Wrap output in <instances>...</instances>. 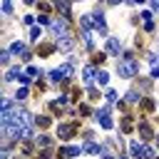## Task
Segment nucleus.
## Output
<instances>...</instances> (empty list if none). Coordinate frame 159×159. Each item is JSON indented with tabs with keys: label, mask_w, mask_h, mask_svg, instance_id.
I'll use <instances>...</instances> for the list:
<instances>
[{
	"label": "nucleus",
	"mask_w": 159,
	"mask_h": 159,
	"mask_svg": "<svg viewBox=\"0 0 159 159\" xmlns=\"http://www.w3.org/2000/svg\"><path fill=\"white\" fill-rule=\"evenodd\" d=\"M117 72H119V77H134V75L139 72V65H137V60H134L132 55H127V57L117 65Z\"/></svg>",
	"instance_id": "nucleus-1"
},
{
	"label": "nucleus",
	"mask_w": 159,
	"mask_h": 159,
	"mask_svg": "<svg viewBox=\"0 0 159 159\" xmlns=\"http://www.w3.org/2000/svg\"><path fill=\"white\" fill-rule=\"evenodd\" d=\"M80 132V122H72V124H60L57 127V137L60 139H70V137H75Z\"/></svg>",
	"instance_id": "nucleus-2"
},
{
	"label": "nucleus",
	"mask_w": 159,
	"mask_h": 159,
	"mask_svg": "<svg viewBox=\"0 0 159 159\" xmlns=\"http://www.w3.org/2000/svg\"><path fill=\"white\" fill-rule=\"evenodd\" d=\"M132 157L134 159H154V152L147 147V144H132Z\"/></svg>",
	"instance_id": "nucleus-3"
},
{
	"label": "nucleus",
	"mask_w": 159,
	"mask_h": 159,
	"mask_svg": "<svg viewBox=\"0 0 159 159\" xmlns=\"http://www.w3.org/2000/svg\"><path fill=\"white\" fill-rule=\"evenodd\" d=\"M57 47H60V50H65V52H70V50L75 47V37H72L70 32L60 35V42H57Z\"/></svg>",
	"instance_id": "nucleus-4"
},
{
	"label": "nucleus",
	"mask_w": 159,
	"mask_h": 159,
	"mask_svg": "<svg viewBox=\"0 0 159 159\" xmlns=\"http://www.w3.org/2000/svg\"><path fill=\"white\" fill-rule=\"evenodd\" d=\"M80 154V147H60L57 149V159H70V157H77Z\"/></svg>",
	"instance_id": "nucleus-5"
},
{
	"label": "nucleus",
	"mask_w": 159,
	"mask_h": 159,
	"mask_svg": "<svg viewBox=\"0 0 159 159\" xmlns=\"http://www.w3.org/2000/svg\"><path fill=\"white\" fill-rule=\"evenodd\" d=\"M50 30H52L55 35H65V32H67V17H62L60 22H57V20L50 22Z\"/></svg>",
	"instance_id": "nucleus-6"
},
{
	"label": "nucleus",
	"mask_w": 159,
	"mask_h": 159,
	"mask_svg": "<svg viewBox=\"0 0 159 159\" xmlns=\"http://www.w3.org/2000/svg\"><path fill=\"white\" fill-rule=\"evenodd\" d=\"M55 50H57V45H55V42H42V45L37 47V55H40V57H50Z\"/></svg>",
	"instance_id": "nucleus-7"
},
{
	"label": "nucleus",
	"mask_w": 159,
	"mask_h": 159,
	"mask_svg": "<svg viewBox=\"0 0 159 159\" xmlns=\"http://www.w3.org/2000/svg\"><path fill=\"white\" fill-rule=\"evenodd\" d=\"M139 137H142L144 142H149V139H154V129H152L147 122H142V124H139Z\"/></svg>",
	"instance_id": "nucleus-8"
},
{
	"label": "nucleus",
	"mask_w": 159,
	"mask_h": 159,
	"mask_svg": "<svg viewBox=\"0 0 159 159\" xmlns=\"http://www.w3.org/2000/svg\"><path fill=\"white\" fill-rule=\"evenodd\" d=\"M97 119H99V124H102L104 129H112V119H109V109H107V107L97 114Z\"/></svg>",
	"instance_id": "nucleus-9"
},
{
	"label": "nucleus",
	"mask_w": 159,
	"mask_h": 159,
	"mask_svg": "<svg viewBox=\"0 0 159 159\" xmlns=\"http://www.w3.org/2000/svg\"><path fill=\"white\" fill-rule=\"evenodd\" d=\"M55 10L62 12V17H70V2L67 0H55Z\"/></svg>",
	"instance_id": "nucleus-10"
},
{
	"label": "nucleus",
	"mask_w": 159,
	"mask_h": 159,
	"mask_svg": "<svg viewBox=\"0 0 159 159\" xmlns=\"http://www.w3.org/2000/svg\"><path fill=\"white\" fill-rule=\"evenodd\" d=\"M139 109H142L144 114H149V112H154V99H149V97H144V99L139 102Z\"/></svg>",
	"instance_id": "nucleus-11"
},
{
	"label": "nucleus",
	"mask_w": 159,
	"mask_h": 159,
	"mask_svg": "<svg viewBox=\"0 0 159 159\" xmlns=\"http://www.w3.org/2000/svg\"><path fill=\"white\" fill-rule=\"evenodd\" d=\"M107 50H109L112 55H119V50H122V45H119V40H114V37H109V40H107Z\"/></svg>",
	"instance_id": "nucleus-12"
},
{
	"label": "nucleus",
	"mask_w": 159,
	"mask_h": 159,
	"mask_svg": "<svg viewBox=\"0 0 159 159\" xmlns=\"http://www.w3.org/2000/svg\"><path fill=\"white\" fill-rule=\"evenodd\" d=\"M35 124L40 127V129H47L52 122H50V117H45V114H40V117H35Z\"/></svg>",
	"instance_id": "nucleus-13"
},
{
	"label": "nucleus",
	"mask_w": 159,
	"mask_h": 159,
	"mask_svg": "<svg viewBox=\"0 0 159 159\" xmlns=\"http://www.w3.org/2000/svg\"><path fill=\"white\" fill-rule=\"evenodd\" d=\"M94 27H97L99 32H104V30H107V25H104V17H102V12H97V15H94Z\"/></svg>",
	"instance_id": "nucleus-14"
},
{
	"label": "nucleus",
	"mask_w": 159,
	"mask_h": 159,
	"mask_svg": "<svg viewBox=\"0 0 159 159\" xmlns=\"http://www.w3.org/2000/svg\"><path fill=\"white\" fill-rule=\"evenodd\" d=\"M132 129H134V122H132V117H124V119H122V132H124V134H129Z\"/></svg>",
	"instance_id": "nucleus-15"
},
{
	"label": "nucleus",
	"mask_w": 159,
	"mask_h": 159,
	"mask_svg": "<svg viewBox=\"0 0 159 159\" xmlns=\"http://www.w3.org/2000/svg\"><path fill=\"white\" fill-rule=\"evenodd\" d=\"M70 102H80V97H82V92H80V87H70Z\"/></svg>",
	"instance_id": "nucleus-16"
},
{
	"label": "nucleus",
	"mask_w": 159,
	"mask_h": 159,
	"mask_svg": "<svg viewBox=\"0 0 159 159\" xmlns=\"http://www.w3.org/2000/svg\"><path fill=\"white\" fill-rule=\"evenodd\" d=\"M107 60V55L104 52H92V65H102Z\"/></svg>",
	"instance_id": "nucleus-17"
},
{
	"label": "nucleus",
	"mask_w": 159,
	"mask_h": 159,
	"mask_svg": "<svg viewBox=\"0 0 159 159\" xmlns=\"http://www.w3.org/2000/svg\"><path fill=\"white\" fill-rule=\"evenodd\" d=\"M52 7H55V5H50L47 0H40V12H45V15H50V12H52Z\"/></svg>",
	"instance_id": "nucleus-18"
},
{
	"label": "nucleus",
	"mask_w": 159,
	"mask_h": 159,
	"mask_svg": "<svg viewBox=\"0 0 159 159\" xmlns=\"http://www.w3.org/2000/svg\"><path fill=\"white\" fill-rule=\"evenodd\" d=\"M84 152H87V154H97V152H99V147H97L94 142H87V144H84Z\"/></svg>",
	"instance_id": "nucleus-19"
},
{
	"label": "nucleus",
	"mask_w": 159,
	"mask_h": 159,
	"mask_svg": "<svg viewBox=\"0 0 159 159\" xmlns=\"http://www.w3.org/2000/svg\"><path fill=\"white\" fill-rule=\"evenodd\" d=\"M15 77H20V67H12V70H7V75H5V80H15Z\"/></svg>",
	"instance_id": "nucleus-20"
},
{
	"label": "nucleus",
	"mask_w": 159,
	"mask_h": 159,
	"mask_svg": "<svg viewBox=\"0 0 159 159\" xmlns=\"http://www.w3.org/2000/svg\"><path fill=\"white\" fill-rule=\"evenodd\" d=\"M94 80H97L99 84H107V72H97V75H94Z\"/></svg>",
	"instance_id": "nucleus-21"
},
{
	"label": "nucleus",
	"mask_w": 159,
	"mask_h": 159,
	"mask_svg": "<svg viewBox=\"0 0 159 159\" xmlns=\"http://www.w3.org/2000/svg\"><path fill=\"white\" fill-rule=\"evenodd\" d=\"M50 109H52L55 114H62V102H52V104H50Z\"/></svg>",
	"instance_id": "nucleus-22"
},
{
	"label": "nucleus",
	"mask_w": 159,
	"mask_h": 159,
	"mask_svg": "<svg viewBox=\"0 0 159 159\" xmlns=\"http://www.w3.org/2000/svg\"><path fill=\"white\" fill-rule=\"evenodd\" d=\"M27 75H30V77H37V75H40V70H37L35 65H30V67H27Z\"/></svg>",
	"instance_id": "nucleus-23"
},
{
	"label": "nucleus",
	"mask_w": 159,
	"mask_h": 159,
	"mask_svg": "<svg viewBox=\"0 0 159 159\" xmlns=\"http://www.w3.org/2000/svg\"><path fill=\"white\" fill-rule=\"evenodd\" d=\"M45 87H47V84H45V82H40V80H37V82H35V92H37V94H40V92H45Z\"/></svg>",
	"instance_id": "nucleus-24"
},
{
	"label": "nucleus",
	"mask_w": 159,
	"mask_h": 159,
	"mask_svg": "<svg viewBox=\"0 0 159 159\" xmlns=\"http://www.w3.org/2000/svg\"><path fill=\"white\" fill-rule=\"evenodd\" d=\"M22 50H25L22 42H12V52H22Z\"/></svg>",
	"instance_id": "nucleus-25"
},
{
	"label": "nucleus",
	"mask_w": 159,
	"mask_h": 159,
	"mask_svg": "<svg viewBox=\"0 0 159 159\" xmlns=\"http://www.w3.org/2000/svg\"><path fill=\"white\" fill-rule=\"evenodd\" d=\"M0 62L7 65V62H10V52H0Z\"/></svg>",
	"instance_id": "nucleus-26"
},
{
	"label": "nucleus",
	"mask_w": 159,
	"mask_h": 159,
	"mask_svg": "<svg viewBox=\"0 0 159 159\" xmlns=\"http://www.w3.org/2000/svg\"><path fill=\"white\" fill-rule=\"evenodd\" d=\"M77 112H80L82 117H87V114H89V107H87V104H80V109H77Z\"/></svg>",
	"instance_id": "nucleus-27"
},
{
	"label": "nucleus",
	"mask_w": 159,
	"mask_h": 159,
	"mask_svg": "<svg viewBox=\"0 0 159 159\" xmlns=\"http://www.w3.org/2000/svg\"><path fill=\"white\" fill-rule=\"evenodd\" d=\"M37 144L45 149V147H50V139H47V137H40V139H37Z\"/></svg>",
	"instance_id": "nucleus-28"
},
{
	"label": "nucleus",
	"mask_w": 159,
	"mask_h": 159,
	"mask_svg": "<svg viewBox=\"0 0 159 159\" xmlns=\"http://www.w3.org/2000/svg\"><path fill=\"white\" fill-rule=\"evenodd\" d=\"M30 37L37 40V37H40V27H32V30H30Z\"/></svg>",
	"instance_id": "nucleus-29"
},
{
	"label": "nucleus",
	"mask_w": 159,
	"mask_h": 159,
	"mask_svg": "<svg viewBox=\"0 0 159 159\" xmlns=\"http://www.w3.org/2000/svg\"><path fill=\"white\" fill-rule=\"evenodd\" d=\"M82 75H84V80H92V77H94V72H92V67H87V70H84Z\"/></svg>",
	"instance_id": "nucleus-30"
},
{
	"label": "nucleus",
	"mask_w": 159,
	"mask_h": 159,
	"mask_svg": "<svg viewBox=\"0 0 159 159\" xmlns=\"http://www.w3.org/2000/svg\"><path fill=\"white\" fill-rule=\"evenodd\" d=\"M25 97H27V89L20 87V89H17V99H25Z\"/></svg>",
	"instance_id": "nucleus-31"
},
{
	"label": "nucleus",
	"mask_w": 159,
	"mask_h": 159,
	"mask_svg": "<svg viewBox=\"0 0 159 159\" xmlns=\"http://www.w3.org/2000/svg\"><path fill=\"white\" fill-rule=\"evenodd\" d=\"M152 77H159V62L152 65Z\"/></svg>",
	"instance_id": "nucleus-32"
},
{
	"label": "nucleus",
	"mask_w": 159,
	"mask_h": 159,
	"mask_svg": "<svg viewBox=\"0 0 159 159\" xmlns=\"http://www.w3.org/2000/svg\"><path fill=\"white\" fill-rule=\"evenodd\" d=\"M2 10H5V12H10V10H12V5H10V0H2Z\"/></svg>",
	"instance_id": "nucleus-33"
},
{
	"label": "nucleus",
	"mask_w": 159,
	"mask_h": 159,
	"mask_svg": "<svg viewBox=\"0 0 159 159\" xmlns=\"http://www.w3.org/2000/svg\"><path fill=\"white\" fill-rule=\"evenodd\" d=\"M152 7L157 10V7H159V0H152Z\"/></svg>",
	"instance_id": "nucleus-34"
},
{
	"label": "nucleus",
	"mask_w": 159,
	"mask_h": 159,
	"mask_svg": "<svg viewBox=\"0 0 159 159\" xmlns=\"http://www.w3.org/2000/svg\"><path fill=\"white\" fill-rule=\"evenodd\" d=\"M109 2H112V5H117V2H122V0H109Z\"/></svg>",
	"instance_id": "nucleus-35"
},
{
	"label": "nucleus",
	"mask_w": 159,
	"mask_h": 159,
	"mask_svg": "<svg viewBox=\"0 0 159 159\" xmlns=\"http://www.w3.org/2000/svg\"><path fill=\"white\" fill-rule=\"evenodd\" d=\"M132 2H139V5H142V2H144V0H132Z\"/></svg>",
	"instance_id": "nucleus-36"
},
{
	"label": "nucleus",
	"mask_w": 159,
	"mask_h": 159,
	"mask_svg": "<svg viewBox=\"0 0 159 159\" xmlns=\"http://www.w3.org/2000/svg\"><path fill=\"white\" fill-rule=\"evenodd\" d=\"M25 2H35V0H25Z\"/></svg>",
	"instance_id": "nucleus-37"
},
{
	"label": "nucleus",
	"mask_w": 159,
	"mask_h": 159,
	"mask_svg": "<svg viewBox=\"0 0 159 159\" xmlns=\"http://www.w3.org/2000/svg\"><path fill=\"white\" fill-rule=\"evenodd\" d=\"M32 159H42V157H32Z\"/></svg>",
	"instance_id": "nucleus-38"
},
{
	"label": "nucleus",
	"mask_w": 159,
	"mask_h": 159,
	"mask_svg": "<svg viewBox=\"0 0 159 159\" xmlns=\"http://www.w3.org/2000/svg\"><path fill=\"white\" fill-rule=\"evenodd\" d=\"M157 144H159V139H157Z\"/></svg>",
	"instance_id": "nucleus-39"
},
{
	"label": "nucleus",
	"mask_w": 159,
	"mask_h": 159,
	"mask_svg": "<svg viewBox=\"0 0 159 159\" xmlns=\"http://www.w3.org/2000/svg\"><path fill=\"white\" fill-rule=\"evenodd\" d=\"M157 159H159V157H157Z\"/></svg>",
	"instance_id": "nucleus-40"
}]
</instances>
